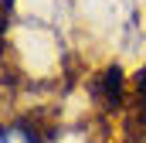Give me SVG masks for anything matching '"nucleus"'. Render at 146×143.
<instances>
[{"mask_svg":"<svg viewBox=\"0 0 146 143\" xmlns=\"http://www.w3.org/2000/svg\"><path fill=\"white\" fill-rule=\"evenodd\" d=\"M0 143H14V140H10V136H7V133H3V130H0Z\"/></svg>","mask_w":146,"mask_h":143,"instance_id":"f257e3e1","label":"nucleus"}]
</instances>
